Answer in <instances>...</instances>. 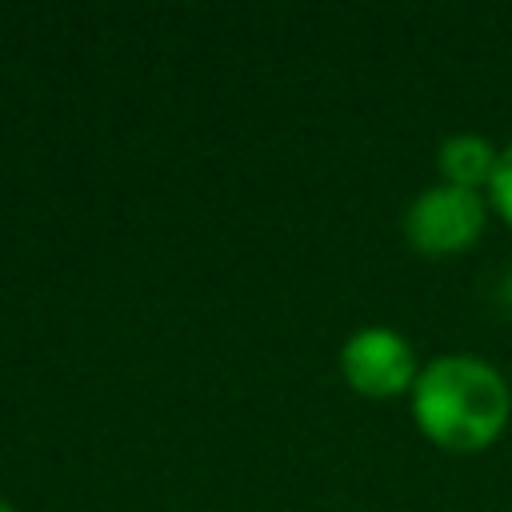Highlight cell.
<instances>
[{"mask_svg": "<svg viewBox=\"0 0 512 512\" xmlns=\"http://www.w3.org/2000/svg\"><path fill=\"white\" fill-rule=\"evenodd\" d=\"M512 416L508 380L480 356H436L412 384V420L444 452L472 456L496 444Z\"/></svg>", "mask_w": 512, "mask_h": 512, "instance_id": "6da1fadb", "label": "cell"}, {"mask_svg": "<svg viewBox=\"0 0 512 512\" xmlns=\"http://www.w3.org/2000/svg\"><path fill=\"white\" fill-rule=\"evenodd\" d=\"M484 224H488V204L480 192L432 184L408 204L404 240L412 244V252H420L428 260H444V256L468 252L480 240Z\"/></svg>", "mask_w": 512, "mask_h": 512, "instance_id": "7a4b0ae2", "label": "cell"}, {"mask_svg": "<svg viewBox=\"0 0 512 512\" xmlns=\"http://www.w3.org/2000/svg\"><path fill=\"white\" fill-rule=\"evenodd\" d=\"M340 376L356 396L368 400H392L400 392H412L416 384V356L412 344L392 328H360L340 348Z\"/></svg>", "mask_w": 512, "mask_h": 512, "instance_id": "3957f363", "label": "cell"}, {"mask_svg": "<svg viewBox=\"0 0 512 512\" xmlns=\"http://www.w3.org/2000/svg\"><path fill=\"white\" fill-rule=\"evenodd\" d=\"M496 160H500V152H496L484 136H476V132L448 136V140L440 144V156H436L444 184H452V188H468V192H480V188L492 184Z\"/></svg>", "mask_w": 512, "mask_h": 512, "instance_id": "277c9868", "label": "cell"}, {"mask_svg": "<svg viewBox=\"0 0 512 512\" xmlns=\"http://www.w3.org/2000/svg\"><path fill=\"white\" fill-rule=\"evenodd\" d=\"M488 200L500 212V220L512 228V144L500 148V160H496V172H492V184H488Z\"/></svg>", "mask_w": 512, "mask_h": 512, "instance_id": "5b68a950", "label": "cell"}, {"mask_svg": "<svg viewBox=\"0 0 512 512\" xmlns=\"http://www.w3.org/2000/svg\"><path fill=\"white\" fill-rule=\"evenodd\" d=\"M0 512H16V508H12V504H8V500H0Z\"/></svg>", "mask_w": 512, "mask_h": 512, "instance_id": "8992f818", "label": "cell"}]
</instances>
